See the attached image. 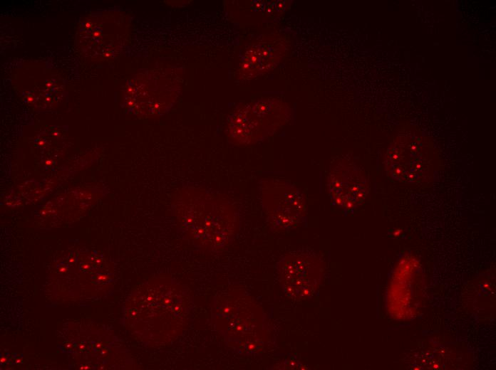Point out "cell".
<instances>
[{"label": "cell", "instance_id": "1", "mask_svg": "<svg viewBox=\"0 0 496 370\" xmlns=\"http://www.w3.org/2000/svg\"><path fill=\"white\" fill-rule=\"evenodd\" d=\"M329 196L336 206L351 209L361 204L368 195V179L358 168L338 164L331 168L327 176Z\"/></svg>", "mask_w": 496, "mask_h": 370}, {"label": "cell", "instance_id": "2", "mask_svg": "<svg viewBox=\"0 0 496 370\" xmlns=\"http://www.w3.org/2000/svg\"><path fill=\"white\" fill-rule=\"evenodd\" d=\"M290 41L286 35L272 34L261 38L247 49L239 73L244 78H251L274 68L286 56Z\"/></svg>", "mask_w": 496, "mask_h": 370}, {"label": "cell", "instance_id": "4", "mask_svg": "<svg viewBox=\"0 0 496 370\" xmlns=\"http://www.w3.org/2000/svg\"><path fill=\"white\" fill-rule=\"evenodd\" d=\"M249 105L269 134L286 125L290 119L289 107L279 100L264 98Z\"/></svg>", "mask_w": 496, "mask_h": 370}, {"label": "cell", "instance_id": "3", "mask_svg": "<svg viewBox=\"0 0 496 370\" xmlns=\"http://www.w3.org/2000/svg\"><path fill=\"white\" fill-rule=\"evenodd\" d=\"M228 132L230 138L239 144H253L269 134L249 105L239 106L230 115Z\"/></svg>", "mask_w": 496, "mask_h": 370}]
</instances>
